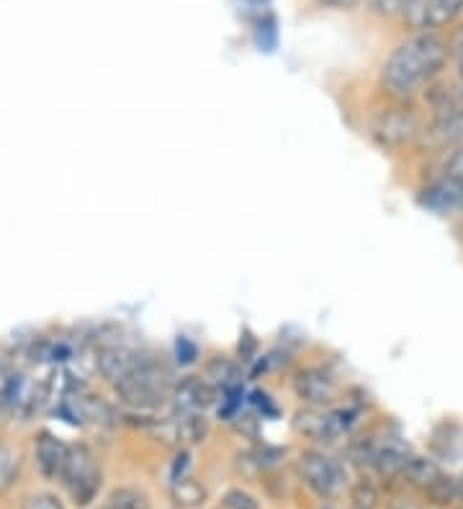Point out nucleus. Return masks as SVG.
Returning a JSON list of instances; mask_svg holds the SVG:
<instances>
[{
  "label": "nucleus",
  "instance_id": "23",
  "mask_svg": "<svg viewBox=\"0 0 463 509\" xmlns=\"http://www.w3.org/2000/svg\"><path fill=\"white\" fill-rule=\"evenodd\" d=\"M317 3L325 8H332V11H353V8L366 5L368 0H317Z\"/></svg>",
  "mask_w": 463,
  "mask_h": 509
},
{
  "label": "nucleus",
  "instance_id": "19",
  "mask_svg": "<svg viewBox=\"0 0 463 509\" xmlns=\"http://www.w3.org/2000/svg\"><path fill=\"white\" fill-rule=\"evenodd\" d=\"M222 504H225V509H260V502L239 486L226 489L225 496H222Z\"/></svg>",
  "mask_w": 463,
  "mask_h": 509
},
{
  "label": "nucleus",
  "instance_id": "11",
  "mask_svg": "<svg viewBox=\"0 0 463 509\" xmlns=\"http://www.w3.org/2000/svg\"><path fill=\"white\" fill-rule=\"evenodd\" d=\"M142 360L145 358L132 347L111 344V347H104L101 355H98V371H101V375L108 384H119L129 374H135Z\"/></svg>",
  "mask_w": 463,
  "mask_h": 509
},
{
  "label": "nucleus",
  "instance_id": "24",
  "mask_svg": "<svg viewBox=\"0 0 463 509\" xmlns=\"http://www.w3.org/2000/svg\"><path fill=\"white\" fill-rule=\"evenodd\" d=\"M391 509H425V507H422L419 502H412V499H399Z\"/></svg>",
  "mask_w": 463,
  "mask_h": 509
},
{
  "label": "nucleus",
  "instance_id": "1",
  "mask_svg": "<svg viewBox=\"0 0 463 509\" xmlns=\"http://www.w3.org/2000/svg\"><path fill=\"white\" fill-rule=\"evenodd\" d=\"M450 62L443 34H409L388 52L378 70V85L391 101L412 104L438 83Z\"/></svg>",
  "mask_w": 463,
  "mask_h": 509
},
{
  "label": "nucleus",
  "instance_id": "16",
  "mask_svg": "<svg viewBox=\"0 0 463 509\" xmlns=\"http://www.w3.org/2000/svg\"><path fill=\"white\" fill-rule=\"evenodd\" d=\"M204 381H209L211 386L226 389L229 384L237 381V363L229 360L226 355H216V358L206 363V378Z\"/></svg>",
  "mask_w": 463,
  "mask_h": 509
},
{
  "label": "nucleus",
  "instance_id": "25",
  "mask_svg": "<svg viewBox=\"0 0 463 509\" xmlns=\"http://www.w3.org/2000/svg\"><path fill=\"white\" fill-rule=\"evenodd\" d=\"M456 502L463 507V476L461 479H456Z\"/></svg>",
  "mask_w": 463,
  "mask_h": 509
},
{
  "label": "nucleus",
  "instance_id": "4",
  "mask_svg": "<svg viewBox=\"0 0 463 509\" xmlns=\"http://www.w3.org/2000/svg\"><path fill=\"white\" fill-rule=\"evenodd\" d=\"M402 481L409 489H415L428 504L450 507L456 502V476L446 474L443 465L430 455L412 453L407 465H404Z\"/></svg>",
  "mask_w": 463,
  "mask_h": 509
},
{
  "label": "nucleus",
  "instance_id": "10",
  "mask_svg": "<svg viewBox=\"0 0 463 509\" xmlns=\"http://www.w3.org/2000/svg\"><path fill=\"white\" fill-rule=\"evenodd\" d=\"M67 450L70 445L62 443L57 434L39 433L36 443H34V464L39 468V474L46 481H57L62 474V465L67 461Z\"/></svg>",
  "mask_w": 463,
  "mask_h": 509
},
{
  "label": "nucleus",
  "instance_id": "22",
  "mask_svg": "<svg viewBox=\"0 0 463 509\" xmlns=\"http://www.w3.org/2000/svg\"><path fill=\"white\" fill-rule=\"evenodd\" d=\"M446 45H448V52L453 60H463V21L453 24V29L446 36Z\"/></svg>",
  "mask_w": 463,
  "mask_h": 509
},
{
  "label": "nucleus",
  "instance_id": "8",
  "mask_svg": "<svg viewBox=\"0 0 463 509\" xmlns=\"http://www.w3.org/2000/svg\"><path fill=\"white\" fill-rule=\"evenodd\" d=\"M409 455H412V450L399 434H387V437L376 440V455L371 471L381 481L402 479V471L409 461Z\"/></svg>",
  "mask_w": 463,
  "mask_h": 509
},
{
  "label": "nucleus",
  "instance_id": "7",
  "mask_svg": "<svg viewBox=\"0 0 463 509\" xmlns=\"http://www.w3.org/2000/svg\"><path fill=\"white\" fill-rule=\"evenodd\" d=\"M294 394L299 396L304 406H332L340 394H343V386L335 375L329 374L327 368H319V365H307L301 368L297 378H294Z\"/></svg>",
  "mask_w": 463,
  "mask_h": 509
},
{
  "label": "nucleus",
  "instance_id": "18",
  "mask_svg": "<svg viewBox=\"0 0 463 509\" xmlns=\"http://www.w3.org/2000/svg\"><path fill=\"white\" fill-rule=\"evenodd\" d=\"M438 175H446V178H453V180H463V139L443 152V160H440Z\"/></svg>",
  "mask_w": 463,
  "mask_h": 509
},
{
  "label": "nucleus",
  "instance_id": "6",
  "mask_svg": "<svg viewBox=\"0 0 463 509\" xmlns=\"http://www.w3.org/2000/svg\"><path fill=\"white\" fill-rule=\"evenodd\" d=\"M463 15V0H412L399 24L409 34H443Z\"/></svg>",
  "mask_w": 463,
  "mask_h": 509
},
{
  "label": "nucleus",
  "instance_id": "14",
  "mask_svg": "<svg viewBox=\"0 0 463 509\" xmlns=\"http://www.w3.org/2000/svg\"><path fill=\"white\" fill-rule=\"evenodd\" d=\"M106 507L111 509H150V496L145 494L142 489L136 486H119L114 489L108 499H106Z\"/></svg>",
  "mask_w": 463,
  "mask_h": 509
},
{
  "label": "nucleus",
  "instance_id": "12",
  "mask_svg": "<svg viewBox=\"0 0 463 509\" xmlns=\"http://www.w3.org/2000/svg\"><path fill=\"white\" fill-rule=\"evenodd\" d=\"M167 440H176L178 448L186 445H198L209 434V422L201 412H188V414H176L173 420L165 424Z\"/></svg>",
  "mask_w": 463,
  "mask_h": 509
},
{
  "label": "nucleus",
  "instance_id": "29",
  "mask_svg": "<svg viewBox=\"0 0 463 509\" xmlns=\"http://www.w3.org/2000/svg\"><path fill=\"white\" fill-rule=\"evenodd\" d=\"M350 509H358V507H350Z\"/></svg>",
  "mask_w": 463,
  "mask_h": 509
},
{
  "label": "nucleus",
  "instance_id": "5",
  "mask_svg": "<svg viewBox=\"0 0 463 509\" xmlns=\"http://www.w3.org/2000/svg\"><path fill=\"white\" fill-rule=\"evenodd\" d=\"M368 135L374 136V142H378L384 150H402L425 135V124L419 119L418 111L412 108V104L391 101L388 108L376 111Z\"/></svg>",
  "mask_w": 463,
  "mask_h": 509
},
{
  "label": "nucleus",
  "instance_id": "13",
  "mask_svg": "<svg viewBox=\"0 0 463 509\" xmlns=\"http://www.w3.org/2000/svg\"><path fill=\"white\" fill-rule=\"evenodd\" d=\"M170 496H173L176 507L194 509L201 507V504L206 502V489H204V484H198V481L191 479V476H186V479L173 481Z\"/></svg>",
  "mask_w": 463,
  "mask_h": 509
},
{
  "label": "nucleus",
  "instance_id": "9",
  "mask_svg": "<svg viewBox=\"0 0 463 509\" xmlns=\"http://www.w3.org/2000/svg\"><path fill=\"white\" fill-rule=\"evenodd\" d=\"M170 402L176 404V414L204 412L206 406L214 404V386L204 378H183L178 384H173Z\"/></svg>",
  "mask_w": 463,
  "mask_h": 509
},
{
  "label": "nucleus",
  "instance_id": "28",
  "mask_svg": "<svg viewBox=\"0 0 463 509\" xmlns=\"http://www.w3.org/2000/svg\"><path fill=\"white\" fill-rule=\"evenodd\" d=\"M322 509H332V507H322Z\"/></svg>",
  "mask_w": 463,
  "mask_h": 509
},
{
  "label": "nucleus",
  "instance_id": "3",
  "mask_svg": "<svg viewBox=\"0 0 463 509\" xmlns=\"http://www.w3.org/2000/svg\"><path fill=\"white\" fill-rule=\"evenodd\" d=\"M57 481H62V486L70 494L73 504L88 507L90 502H96V496L101 494V486H104V474H101V465L96 461V453L86 443L70 445L67 461L62 465V474Z\"/></svg>",
  "mask_w": 463,
  "mask_h": 509
},
{
  "label": "nucleus",
  "instance_id": "2",
  "mask_svg": "<svg viewBox=\"0 0 463 509\" xmlns=\"http://www.w3.org/2000/svg\"><path fill=\"white\" fill-rule=\"evenodd\" d=\"M299 476L304 486L322 502H332L337 496H343L350 486L347 476V465L329 455L327 450L307 448L299 455Z\"/></svg>",
  "mask_w": 463,
  "mask_h": 509
},
{
  "label": "nucleus",
  "instance_id": "17",
  "mask_svg": "<svg viewBox=\"0 0 463 509\" xmlns=\"http://www.w3.org/2000/svg\"><path fill=\"white\" fill-rule=\"evenodd\" d=\"M347 494H350V507L358 509H376L378 502H381V494H378V486H376L371 479H358L356 484L347 486Z\"/></svg>",
  "mask_w": 463,
  "mask_h": 509
},
{
  "label": "nucleus",
  "instance_id": "15",
  "mask_svg": "<svg viewBox=\"0 0 463 509\" xmlns=\"http://www.w3.org/2000/svg\"><path fill=\"white\" fill-rule=\"evenodd\" d=\"M21 476V453L11 445H0V494L14 489Z\"/></svg>",
  "mask_w": 463,
  "mask_h": 509
},
{
  "label": "nucleus",
  "instance_id": "20",
  "mask_svg": "<svg viewBox=\"0 0 463 509\" xmlns=\"http://www.w3.org/2000/svg\"><path fill=\"white\" fill-rule=\"evenodd\" d=\"M409 3H412V0H368L366 5H368L376 15H384V18H399V14H402Z\"/></svg>",
  "mask_w": 463,
  "mask_h": 509
},
{
  "label": "nucleus",
  "instance_id": "26",
  "mask_svg": "<svg viewBox=\"0 0 463 509\" xmlns=\"http://www.w3.org/2000/svg\"><path fill=\"white\" fill-rule=\"evenodd\" d=\"M458 214H461V216H463V195H461V206H458Z\"/></svg>",
  "mask_w": 463,
  "mask_h": 509
},
{
  "label": "nucleus",
  "instance_id": "21",
  "mask_svg": "<svg viewBox=\"0 0 463 509\" xmlns=\"http://www.w3.org/2000/svg\"><path fill=\"white\" fill-rule=\"evenodd\" d=\"M21 509H65L62 499L52 492H36L24 499Z\"/></svg>",
  "mask_w": 463,
  "mask_h": 509
},
{
  "label": "nucleus",
  "instance_id": "27",
  "mask_svg": "<svg viewBox=\"0 0 463 509\" xmlns=\"http://www.w3.org/2000/svg\"><path fill=\"white\" fill-rule=\"evenodd\" d=\"M101 509H111V507H106V504H104V507H101Z\"/></svg>",
  "mask_w": 463,
  "mask_h": 509
}]
</instances>
